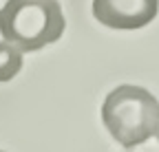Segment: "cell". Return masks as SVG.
<instances>
[{"instance_id": "cell-1", "label": "cell", "mask_w": 159, "mask_h": 152, "mask_svg": "<svg viewBox=\"0 0 159 152\" xmlns=\"http://www.w3.org/2000/svg\"><path fill=\"white\" fill-rule=\"evenodd\" d=\"M102 121L117 143L135 148L157 135L159 102L142 86L122 84L106 95L102 104Z\"/></svg>"}, {"instance_id": "cell-2", "label": "cell", "mask_w": 159, "mask_h": 152, "mask_svg": "<svg viewBox=\"0 0 159 152\" xmlns=\"http://www.w3.org/2000/svg\"><path fill=\"white\" fill-rule=\"evenodd\" d=\"M66 20L57 0H7L0 9V33L22 53L57 42Z\"/></svg>"}, {"instance_id": "cell-3", "label": "cell", "mask_w": 159, "mask_h": 152, "mask_svg": "<svg viewBox=\"0 0 159 152\" xmlns=\"http://www.w3.org/2000/svg\"><path fill=\"white\" fill-rule=\"evenodd\" d=\"M159 0H93V15L99 24L117 31H135L150 24Z\"/></svg>"}, {"instance_id": "cell-4", "label": "cell", "mask_w": 159, "mask_h": 152, "mask_svg": "<svg viewBox=\"0 0 159 152\" xmlns=\"http://www.w3.org/2000/svg\"><path fill=\"white\" fill-rule=\"evenodd\" d=\"M25 60H22V51L16 44L2 40L0 42V84L11 82L16 75L20 73Z\"/></svg>"}, {"instance_id": "cell-5", "label": "cell", "mask_w": 159, "mask_h": 152, "mask_svg": "<svg viewBox=\"0 0 159 152\" xmlns=\"http://www.w3.org/2000/svg\"><path fill=\"white\" fill-rule=\"evenodd\" d=\"M157 139H159V128H157Z\"/></svg>"}, {"instance_id": "cell-6", "label": "cell", "mask_w": 159, "mask_h": 152, "mask_svg": "<svg viewBox=\"0 0 159 152\" xmlns=\"http://www.w3.org/2000/svg\"><path fill=\"white\" fill-rule=\"evenodd\" d=\"M0 152H5V150H0Z\"/></svg>"}]
</instances>
